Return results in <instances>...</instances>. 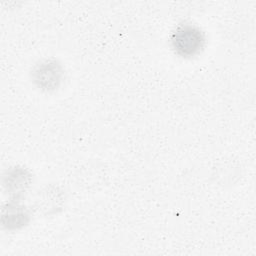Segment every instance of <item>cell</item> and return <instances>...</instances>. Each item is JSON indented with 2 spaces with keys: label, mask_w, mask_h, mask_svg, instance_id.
<instances>
[{
  "label": "cell",
  "mask_w": 256,
  "mask_h": 256,
  "mask_svg": "<svg viewBox=\"0 0 256 256\" xmlns=\"http://www.w3.org/2000/svg\"><path fill=\"white\" fill-rule=\"evenodd\" d=\"M171 47L175 54L182 58H193L199 55L205 47L204 32L195 24L178 25L171 34Z\"/></svg>",
  "instance_id": "6da1fadb"
},
{
  "label": "cell",
  "mask_w": 256,
  "mask_h": 256,
  "mask_svg": "<svg viewBox=\"0 0 256 256\" xmlns=\"http://www.w3.org/2000/svg\"><path fill=\"white\" fill-rule=\"evenodd\" d=\"M31 78L38 89L46 92L55 91L62 85L65 71L56 59H44L34 66Z\"/></svg>",
  "instance_id": "7a4b0ae2"
},
{
  "label": "cell",
  "mask_w": 256,
  "mask_h": 256,
  "mask_svg": "<svg viewBox=\"0 0 256 256\" xmlns=\"http://www.w3.org/2000/svg\"><path fill=\"white\" fill-rule=\"evenodd\" d=\"M32 183V174L24 167L9 168L3 177V185L11 199L21 200Z\"/></svg>",
  "instance_id": "3957f363"
},
{
  "label": "cell",
  "mask_w": 256,
  "mask_h": 256,
  "mask_svg": "<svg viewBox=\"0 0 256 256\" xmlns=\"http://www.w3.org/2000/svg\"><path fill=\"white\" fill-rule=\"evenodd\" d=\"M30 211L21 200L11 199L2 207L1 222L8 230H17L28 224Z\"/></svg>",
  "instance_id": "277c9868"
},
{
  "label": "cell",
  "mask_w": 256,
  "mask_h": 256,
  "mask_svg": "<svg viewBox=\"0 0 256 256\" xmlns=\"http://www.w3.org/2000/svg\"><path fill=\"white\" fill-rule=\"evenodd\" d=\"M64 194L57 187L45 188L39 193V197L36 199L37 209L44 211L46 214L56 213L58 209H61L63 205Z\"/></svg>",
  "instance_id": "5b68a950"
}]
</instances>
